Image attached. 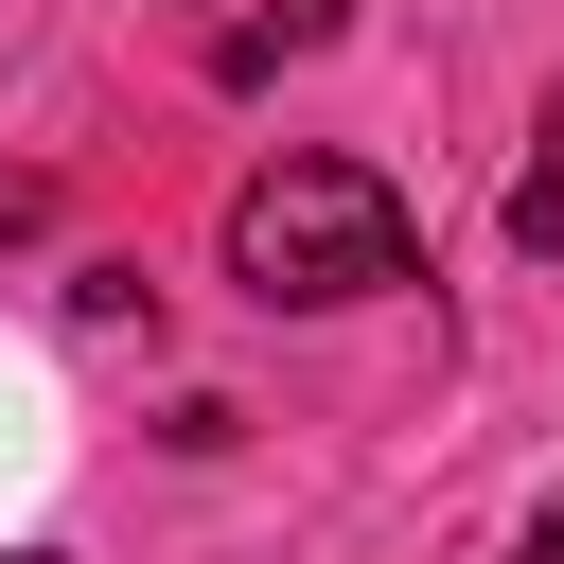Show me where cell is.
<instances>
[{
  "mask_svg": "<svg viewBox=\"0 0 564 564\" xmlns=\"http://www.w3.org/2000/svg\"><path fill=\"white\" fill-rule=\"evenodd\" d=\"M229 282L247 300H370V282H405V194L370 159H264L229 194Z\"/></svg>",
  "mask_w": 564,
  "mask_h": 564,
  "instance_id": "6da1fadb",
  "label": "cell"
},
{
  "mask_svg": "<svg viewBox=\"0 0 564 564\" xmlns=\"http://www.w3.org/2000/svg\"><path fill=\"white\" fill-rule=\"evenodd\" d=\"M176 18H212V70H229V88H247L264 53H317V35H335V0H176Z\"/></svg>",
  "mask_w": 564,
  "mask_h": 564,
  "instance_id": "7a4b0ae2",
  "label": "cell"
},
{
  "mask_svg": "<svg viewBox=\"0 0 564 564\" xmlns=\"http://www.w3.org/2000/svg\"><path fill=\"white\" fill-rule=\"evenodd\" d=\"M511 247H529V264H564V159H529V176H511Z\"/></svg>",
  "mask_w": 564,
  "mask_h": 564,
  "instance_id": "3957f363",
  "label": "cell"
},
{
  "mask_svg": "<svg viewBox=\"0 0 564 564\" xmlns=\"http://www.w3.org/2000/svg\"><path fill=\"white\" fill-rule=\"evenodd\" d=\"M511 564H564V511H529V546H511Z\"/></svg>",
  "mask_w": 564,
  "mask_h": 564,
  "instance_id": "277c9868",
  "label": "cell"
},
{
  "mask_svg": "<svg viewBox=\"0 0 564 564\" xmlns=\"http://www.w3.org/2000/svg\"><path fill=\"white\" fill-rule=\"evenodd\" d=\"M0 564H70V546H0Z\"/></svg>",
  "mask_w": 564,
  "mask_h": 564,
  "instance_id": "5b68a950",
  "label": "cell"
}]
</instances>
